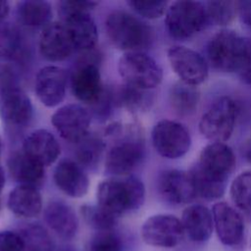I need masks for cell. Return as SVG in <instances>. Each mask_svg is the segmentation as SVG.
<instances>
[{
	"label": "cell",
	"mask_w": 251,
	"mask_h": 251,
	"mask_svg": "<svg viewBox=\"0 0 251 251\" xmlns=\"http://www.w3.org/2000/svg\"><path fill=\"white\" fill-rule=\"evenodd\" d=\"M118 72L126 84L143 90L157 87L163 79L161 66L145 52L125 53L119 59Z\"/></svg>",
	"instance_id": "6"
},
{
	"label": "cell",
	"mask_w": 251,
	"mask_h": 251,
	"mask_svg": "<svg viewBox=\"0 0 251 251\" xmlns=\"http://www.w3.org/2000/svg\"><path fill=\"white\" fill-rule=\"evenodd\" d=\"M59 13L74 44L75 50L89 52L98 41L95 22L74 1L59 2Z\"/></svg>",
	"instance_id": "9"
},
{
	"label": "cell",
	"mask_w": 251,
	"mask_h": 251,
	"mask_svg": "<svg viewBox=\"0 0 251 251\" xmlns=\"http://www.w3.org/2000/svg\"><path fill=\"white\" fill-rule=\"evenodd\" d=\"M167 57L179 81L198 86L207 79L209 64L196 50L184 45H173L168 49Z\"/></svg>",
	"instance_id": "11"
},
{
	"label": "cell",
	"mask_w": 251,
	"mask_h": 251,
	"mask_svg": "<svg viewBox=\"0 0 251 251\" xmlns=\"http://www.w3.org/2000/svg\"><path fill=\"white\" fill-rule=\"evenodd\" d=\"M97 205L119 218L138 210L145 201V186L134 176L110 178L99 183L96 191Z\"/></svg>",
	"instance_id": "2"
},
{
	"label": "cell",
	"mask_w": 251,
	"mask_h": 251,
	"mask_svg": "<svg viewBox=\"0 0 251 251\" xmlns=\"http://www.w3.org/2000/svg\"><path fill=\"white\" fill-rule=\"evenodd\" d=\"M88 251H123V241L113 230L98 231L89 241Z\"/></svg>",
	"instance_id": "35"
},
{
	"label": "cell",
	"mask_w": 251,
	"mask_h": 251,
	"mask_svg": "<svg viewBox=\"0 0 251 251\" xmlns=\"http://www.w3.org/2000/svg\"><path fill=\"white\" fill-rule=\"evenodd\" d=\"M23 151L42 166L47 167L59 158L61 147L49 130L39 128L25 136L23 141Z\"/></svg>",
	"instance_id": "22"
},
{
	"label": "cell",
	"mask_w": 251,
	"mask_h": 251,
	"mask_svg": "<svg viewBox=\"0 0 251 251\" xmlns=\"http://www.w3.org/2000/svg\"><path fill=\"white\" fill-rule=\"evenodd\" d=\"M33 114L29 96L17 82L0 85V117L9 126H26Z\"/></svg>",
	"instance_id": "14"
},
{
	"label": "cell",
	"mask_w": 251,
	"mask_h": 251,
	"mask_svg": "<svg viewBox=\"0 0 251 251\" xmlns=\"http://www.w3.org/2000/svg\"><path fill=\"white\" fill-rule=\"evenodd\" d=\"M240 106L229 96L216 99L203 113L199 121V131L210 142H224L233 133Z\"/></svg>",
	"instance_id": "5"
},
{
	"label": "cell",
	"mask_w": 251,
	"mask_h": 251,
	"mask_svg": "<svg viewBox=\"0 0 251 251\" xmlns=\"http://www.w3.org/2000/svg\"><path fill=\"white\" fill-rule=\"evenodd\" d=\"M151 141L156 152L163 158H182L191 147V135L181 123L173 120L158 121L151 131Z\"/></svg>",
	"instance_id": "10"
},
{
	"label": "cell",
	"mask_w": 251,
	"mask_h": 251,
	"mask_svg": "<svg viewBox=\"0 0 251 251\" xmlns=\"http://www.w3.org/2000/svg\"><path fill=\"white\" fill-rule=\"evenodd\" d=\"M184 236L180 219L171 214L149 217L141 226L143 241L153 247L171 249L177 246Z\"/></svg>",
	"instance_id": "12"
},
{
	"label": "cell",
	"mask_w": 251,
	"mask_h": 251,
	"mask_svg": "<svg viewBox=\"0 0 251 251\" xmlns=\"http://www.w3.org/2000/svg\"><path fill=\"white\" fill-rule=\"evenodd\" d=\"M80 214L85 224L98 231L113 230L118 223V218L106 212L98 205L85 204L80 207Z\"/></svg>",
	"instance_id": "33"
},
{
	"label": "cell",
	"mask_w": 251,
	"mask_h": 251,
	"mask_svg": "<svg viewBox=\"0 0 251 251\" xmlns=\"http://www.w3.org/2000/svg\"><path fill=\"white\" fill-rule=\"evenodd\" d=\"M7 207L19 218H35L42 210V197L36 187L17 185L8 195Z\"/></svg>",
	"instance_id": "25"
},
{
	"label": "cell",
	"mask_w": 251,
	"mask_h": 251,
	"mask_svg": "<svg viewBox=\"0 0 251 251\" xmlns=\"http://www.w3.org/2000/svg\"><path fill=\"white\" fill-rule=\"evenodd\" d=\"M25 250L27 251H52L55 243L48 230L39 224L30 223L19 229Z\"/></svg>",
	"instance_id": "31"
},
{
	"label": "cell",
	"mask_w": 251,
	"mask_h": 251,
	"mask_svg": "<svg viewBox=\"0 0 251 251\" xmlns=\"http://www.w3.org/2000/svg\"><path fill=\"white\" fill-rule=\"evenodd\" d=\"M250 249H251V239H250Z\"/></svg>",
	"instance_id": "44"
},
{
	"label": "cell",
	"mask_w": 251,
	"mask_h": 251,
	"mask_svg": "<svg viewBox=\"0 0 251 251\" xmlns=\"http://www.w3.org/2000/svg\"><path fill=\"white\" fill-rule=\"evenodd\" d=\"M0 251H25V243L18 231L0 230Z\"/></svg>",
	"instance_id": "38"
},
{
	"label": "cell",
	"mask_w": 251,
	"mask_h": 251,
	"mask_svg": "<svg viewBox=\"0 0 251 251\" xmlns=\"http://www.w3.org/2000/svg\"><path fill=\"white\" fill-rule=\"evenodd\" d=\"M53 179L56 186L72 198L84 196L89 187V179L83 168L70 159H64L57 164Z\"/></svg>",
	"instance_id": "20"
},
{
	"label": "cell",
	"mask_w": 251,
	"mask_h": 251,
	"mask_svg": "<svg viewBox=\"0 0 251 251\" xmlns=\"http://www.w3.org/2000/svg\"><path fill=\"white\" fill-rule=\"evenodd\" d=\"M39 52L47 61L60 62L69 58L75 50L69 32L63 23H50L40 33Z\"/></svg>",
	"instance_id": "19"
},
{
	"label": "cell",
	"mask_w": 251,
	"mask_h": 251,
	"mask_svg": "<svg viewBox=\"0 0 251 251\" xmlns=\"http://www.w3.org/2000/svg\"><path fill=\"white\" fill-rule=\"evenodd\" d=\"M209 25L205 3L180 0L169 4L165 14V26L176 40H186L201 32Z\"/></svg>",
	"instance_id": "4"
},
{
	"label": "cell",
	"mask_w": 251,
	"mask_h": 251,
	"mask_svg": "<svg viewBox=\"0 0 251 251\" xmlns=\"http://www.w3.org/2000/svg\"><path fill=\"white\" fill-rule=\"evenodd\" d=\"M236 8L240 22L244 25L251 27V0L237 1Z\"/></svg>",
	"instance_id": "39"
},
{
	"label": "cell",
	"mask_w": 251,
	"mask_h": 251,
	"mask_svg": "<svg viewBox=\"0 0 251 251\" xmlns=\"http://www.w3.org/2000/svg\"><path fill=\"white\" fill-rule=\"evenodd\" d=\"M7 165L11 177L18 185H28L38 188L44 181L45 167L27 156L23 150L12 153Z\"/></svg>",
	"instance_id": "24"
},
{
	"label": "cell",
	"mask_w": 251,
	"mask_h": 251,
	"mask_svg": "<svg viewBox=\"0 0 251 251\" xmlns=\"http://www.w3.org/2000/svg\"><path fill=\"white\" fill-rule=\"evenodd\" d=\"M127 5L140 17L155 20L166 14L169 3L167 1H128Z\"/></svg>",
	"instance_id": "36"
},
{
	"label": "cell",
	"mask_w": 251,
	"mask_h": 251,
	"mask_svg": "<svg viewBox=\"0 0 251 251\" xmlns=\"http://www.w3.org/2000/svg\"><path fill=\"white\" fill-rule=\"evenodd\" d=\"M91 117L81 105L67 104L57 109L51 123L62 138L77 143L88 134Z\"/></svg>",
	"instance_id": "16"
},
{
	"label": "cell",
	"mask_w": 251,
	"mask_h": 251,
	"mask_svg": "<svg viewBox=\"0 0 251 251\" xmlns=\"http://www.w3.org/2000/svg\"><path fill=\"white\" fill-rule=\"evenodd\" d=\"M24 47V37L16 25L8 23L0 25V61L12 62L20 59Z\"/></svg>",
	"instance_id": "29"
},
{
	"label": "cell",
	"mask_w": 251,
	"mask_h": 251,
	"mask_svg": "<svg viewBox=\"0 0 251 251\" xmlns=\"http://www.w3.org/2000/svg\"><path fill=\"white\" fill-rule=\"evenodd\" d=\"M4 185H5V173H4L2 166L0 165V193H1Z\"/></svg>",
	"instance_id": "42"
},
{
	"label": "cell",
	"mask_w": 251,
	"mask_h": 251,
	"mask_svg": "<svg viewBox=\"0 0 251 251\" xmlns=\"http://www.w3.org/2000/svg\"><path fill=\"white\" fill-rule=\"evenodd\" d=\"M184 234L195 243L208 241L214 231L212 210L201 204L187 206L181 214Z\"/></svg>",
	"instance_id": "21"
},
{
	"label": "cell",
	"mask_w": 251,
	"mask_h": 251,
	"mask_svg": "<svg viewBox=\"0 0 251 251\" xmlns=\"http://www.w3.org/2000/svg\"><path fill=\"white\" fill-rule=\"evenodd\" d=\"M1 151H2V139L0 137V154H1Z\"/></svg>",
	"instance_id": "43"
},
{
	"label": "cell",
	"mask_w": 251,
	"mask_h": 251,
	"mask_svg": "<svg viewBox=\"0 0 251 251\" xmlns=\"http://www.w3.org/2000/svg\"><path fill=\"white\" fill-rule=\"evenodd\" d=\"M70 83L74 96L78 101L92 106L105 92L100 69L93 58L82 59L75 65L70 76Z\"/></svg>",
	"instance_id": "13"
},
{
	"label": "cell",
	"mask_w": 251,
	"mask_h": 251,
	"mask_svg": "<svg viewBox=\"0 0 251 251\" xmlns=\"http://www.w3.org/2000/svg\"><path fill=\"white\" fill-rule=\"evenodd\" d=\"M10 12V5L7 1H0V25L3 24Z\"/></svg>",
	"instance_id": "40"
},
{
	"label": "cell",
	"mask_w": 251,
	"mask_h": 251,
	"mask_svg": "<svg viewBox=\"0 0 251 251\" xmlns=\"http://www.w3.org/2000/svg\"><path fill=\"white\" fill-rule=\"evenodd\" d=\"M114 101L131 113H141L152 106L154 98L151 90H143L125 84L117 91Z\"/></svg>",
	"instance_id": "30"
},
{
	"label": "cell",
	"mask_w": 251,
	"mask_h": 251,
	"mask_svg": "<svg viewBox=\"0 0 251 251\" xmlns=\"http://www.w3.org/2000/svg\"><path fill=\"white\" fill-rule=\"evenodd\" d=\"M17 18L28 27H45L52 19V7L46 1H21L17 4Z\"/></svg>",
	"instance_id": "27"
},
{
	"label": "cell",
	"mask_w": 251,
	"mask_h": 251,
	"mask_svg": "<svg viewBox=\"0 0 251 251\" xmlns=\"http://www.w3.org/2000/svg\"><path fill=\"white\" fill-rule=\"evenodd\" d=\"M105 29L112 44L126 53L144 52L154 40L153 28L126 11L111 12L105 21Z\"/></svg>",
	"instance_id": "3"
},
{
	"label": "cell",
	"mask_w": 251,
	"mask_h": 251,
	"mask_svg": "<svg viewBox=\"0 0 251 251\" xmlns=\"http://www.w3.org/2000/svg\"><path fill=\"white\" fill-rule=\"evenodd\" d=\"M169 101L174 112L180 117L193 115L200 102V91L197 86L181 81L174 83L169 92Z\"/></svg>",
	"instance_id": "26"
},
{
	"label": "cell",
	"mask_w": 251,
	"mask_h": 251,
	"mask_svg": "<svg viewBox=\"0 0 251 251\" xmlns=\"http://www.w3.org/2000/svg\"><path fill=\"white\" fill-rule=\"evenodd\" d=\"M229 196L234 208L251 221V171L237 175L230 183Z\"/></svg>",
	"instance_id": "28"
},
{
	"label": "cell",
	"mask_w": 251,
	"mask_h": 251,
	"mask_svg": "<svg viewBox=\"0 0 251 251\" xmlns=\"http://www.w3.org/2000/svg\"><path fill=\"white\" fill-rule=\"evenodd\" d=\"M103 140L95 135H86L77 142L75 150L76 163L83 169H92L97 166L104 151Z\"/></svg>",
	"instance_id": "32"
},
{
	"label": "cell",
	"mask_w": 251,
	"mask_h": 251,
	"mask_svg": "<svg viewBox=\"0 0 251 251\" xmlns=\"http://www.w3.org/2000/svg\"><path fill=\"white\" fill-rule=\"evenodd\" d=\"M244 36L232 29L222 28L214 33L206 46L208 64L223 73H236L243 51Z\"/></svg>",
	"instance_id": "7"
},
{
	"label": "cell",
	"mask_w": 251,
	"mask_h": 251,
	"mask_svg": "<svg viewBox=\"0 0 251 251\" xmlns=\"http://www.w3.org/2000/svg\"><path fill=\"white\" fill-rule=\"evenodd\" d=\"M68 86L66 71L58 66L41 68L34 80V90L38 100L46 107H56L63 102Z\"/></svg>",
	"instance_id": "18"
},
{
	"label": "cell",
	"mask_w": 251,
	"mask_h": 251,
	"mask_svg": "<svg viewBox=\"0 0 251 251\" xmlns=\"http://www.w3.org/2000/svg\"><path fill=\"white\" fill-rule=\"evenodd\" d=\"M242 155L247 162L251 164V138L245 141L242 146Z\"/></svg>",
	"instance_id": "41"
},
{
	"label": "cell",
	"mask_w": 251,
	"mask_h": 251,
	"mask_svg": "<svg viewBox=\"0 0 251 251\" xmlns=\"http://www.w3.org/2000/svg\"><path fill=\"white\" fill-rule=\"evenodd\" d=\"M145 157L144 140L138 129H131L122 140L115 143L105 159V171L114 176H127Z\"/></svg>",
	"instance_id": "8"
},
{
	"label": "cell",
	"mask_w": 251,
	"mask_h": 251,
	"mask_svg": "<svg viewBox=\"0 0 251 251\" xmlns=\"http://www.w3.org/2000/svg\"><path fill=\"white\" fill-rule=\"evenodd\" d=\"M205 6L209 24L225 26L237 15L236 2L234 1H208Z\"/></svg>",
	"instance_id": "34"
},
{
	"label": "cell",
	"mask_w": 251,
	"mask_h": 251,
	"mask_svg": "<svg viewBox=\"0 0 251 251\" xmlns=\"http://www.w3.org/2000/svg\"><path fill=\"white\" fill-rule=\"evenodd\" d=\"M47 226L61 238H74L78 229V220L74 209L61 200L51 201L44 209Z\"/></svg>",
	"instance_id": "23"
},
{
	"label": "cell",
	"mask_w": 251,
	"mask_h": 251,
	"mask_svg": "<svg viewBox=\"0 0 251 251\" xmlns=\"http://www.w3.org/2000/svg\"><path fill=\"white\" fill-rule=\"evenodd\" d=\"M214 229L219 241L226 247H238L245 237L243 216L225 201L216 202L212 207Z\"/></svg>",
	"instance_id": "15"
},
{
	"label": "cell",
	"mask_w": 251,
	"mask_h": 251,
	"mask_svg": "<svg viewBox=\"0 0 251 251\" xmlns=\"http://www.w3.org/2000/svg\"><path fill=\"white\" fill-rule=\"evenodd\" d=\"M157 191L165 202L172 205L188 204L197 197L188 171L178 169L165 170L159 175Z\"/></svg>",
	"instance_id": "17"
},
{
	"label": "cell",
	"mask_w": 251,
	"mask_h": 251,
	"mask_svg": "<svg viewBox=\"0 0 251 251\" xmlns=\"http://www.w3.org/2000/svg\"><path fill=\"white\" fill-rule=\"evenodd\" d=\"M236 73L244 83L251 86V36H244L242 57Z\"/></svg>",
	"instance_id": "37"
},
{
	"label": "cell",
	"mask_w": 251,
	"mask_h": 251,
	"mask_svg": "<svg viewBox=\"0 0 251 251\" xmlns=\"http://www.w3.org/2000/svg\"><path fill=\"white\" fill-rule=\"evenodd\" d=\"M235 166V154L227 144L210 142L205 145L199 154L198 160L188 171L197 197L214 201L224 196L227 180Z\"/></svg>",
	"instance_id": "1"
}]
</instances>
